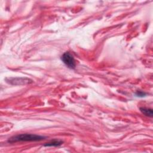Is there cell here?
I'll list each match as a JSON object with an SVG mask.
<instances>
[{
	"mask_svg": "<svg viewBox=\"0 0 153 153\" xmlns=\"http://www.w3.org/2000/svg\"><path fill=\"white\" fill-rule=\"evenodd\" d=\"M45 137L33 134H20L17 135L13 136L8 139V143H14L18 142H32V141H39L43 139H45Z\"/></svg>",
	"mask_w": 153,
	"mask_h": 153,
	"instance_id": "cell-1",
	"label": "cell"
},
{
	"mask_svg": "<svg viewBox=\"0 0 153 153\" xmlns=\"http://www.w3.org/2000/svg\"><path fill=\"white\" fill-rule=\"evenodd\" d=\"M61 60L64 64L70 69H74L76 64L73 56L69 52L64 53L61 56Z\"/></svg>",
	"mask_w": 153,
	"mask_h": 153,
	"instance_id": "cell-2",
	"label": "cell"
},
{
	"mask_svg": "<svg viewBox=\"0 0 153 153\" xmlns=\"http://www.w3.org/2000/svg\"><path fill=\"white\" fill-rule=\"evenodd\" d=\"M6 81L9 84L13 85H22L27 84L32 82V81L27 78H8Z\"/></svg>",
	"mask_w": 153,
	"mask_h": 153,
	"instance_id": "cell-3",
	"label": "cell"
},
{
	"mask_svg": "<svg viewBox=\"0 0 153 153\" xmlns=\"http://www.w3.org/2000/svg\"><path fill=\"white\" fill-rule=\"evenodd\" d=\"M63 143V141L61 140L54 139L51 140V141L45 143L44 145V146H59Z\"/></svg>",
	"mask_w": 153,
	"mask_h": 153,
	"instance_id": "cell-4",
	"label": "cell"
},
{
	"mask_svg": "<svg viewBox=\"0 0 153 153\" xmlns=\"http://www.w3.org/2000/svg\"><path fill=\"white\" fill-rule=\"evenodd\" d=\"M140 112L146 117H153V111L151 108H148L145 107L140 108Z\"/></svg>",
	"mask_w": 153,
	"mask_h": 153,
	"instance_id": "cell-5",
	"label": "cell"
},
{
	"mask_svg": "<svg viewBox=\"0 0 153 153\" xmlns=\"http://www.w3.org/2000/svg\"><path fill=\"white\" fill-rule=\"evenodd\" d=\"M136 96H137V97H145L146 95V93L143 92V91H137L135 93Z\"/></svg>",
	"mask_w": 153,
	"mask_h": 153,
	"instance_id": "cell-6",
	"label": "cell"
}]
</instances>
